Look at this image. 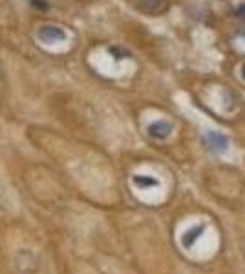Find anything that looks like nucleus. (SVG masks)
<instances>
[{
    "label": "nucleus",
    "mask_w": 245,
    "mask_h": 274,
    "mask_svg": "<svg viewBox=\"0 0 245 274\" xmlns=\"http://www.w3.org/2000/svg\"><path fill=\"white\" fill-rule=\"evenodd\" d=\"M203 230H205V227L203 225H198V227H192L191 230H187L183 234V238H181V243L189 249V247H192V245L196 243V240H198L201 234H203Z\"/></svg>",
    "instance_id": "2"
},
{
    "label": "nucleus",
    "mask_w": 245,
    "mask_h": 274,
    "mask_svg": "<svg viewBox=\"0 0 245 274\" xmlns=\"http://www.w3.org/2000/svg\"><path fill=\"white\" fill-rule=\"evenodd\" d=\"M134 181L138 185H158V181H154V179H139V177H136Z\"/></svg>",
    "instance_id": "4"
},
{
    "label": "nucleus",
    "mask_w": 245,
    "mask_h": 274,
    "mask_svg": "<svg viewBox=\"0 0 245 274\" xmlns=\"http://www.w3.org/2000/svg\"><path fill=\"white\" fill-rule=\"evenodd\" d=\"M148 130H150V136L156 137V139H167L170 136V130L172 128H170L167 122H156Z\"/></svg>",
    "instance_id": "3"
},
{
    "label": "nucleus",
    "mask_w": 245,
    "mask_h": 274,
    "mask_svg": "<svg viewBox=\"0 0 245 274\" xmlns=\"http://www.w3.org/2000/svg\"><path fill=\"white\" fill-rule=\"evenodd\" d=\"M205 143L207 146L216 154H222L227 150V146H229V141H227V137L220 134V132H209L205 134Z\"/></svg>",
    "instance_id": "1"
}]
</instances>
